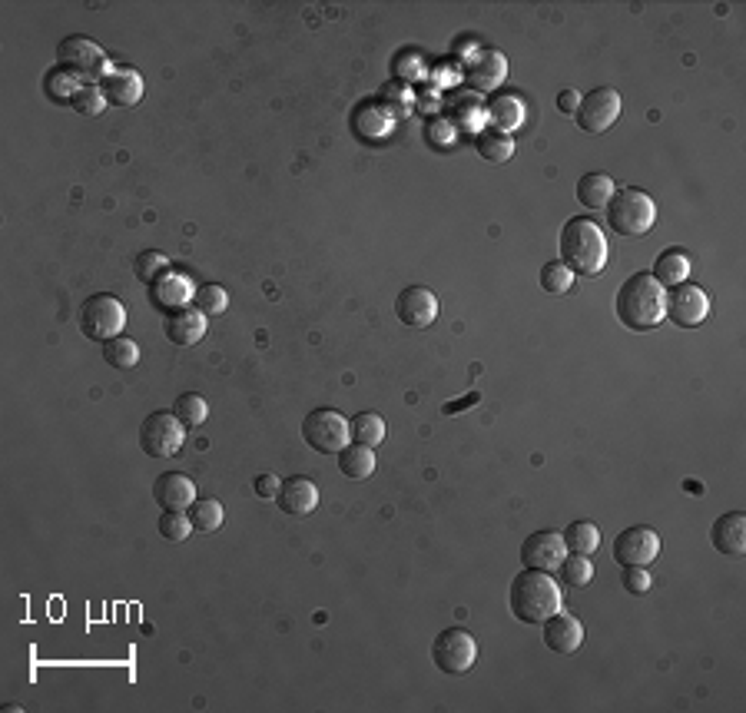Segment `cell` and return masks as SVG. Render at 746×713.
<instances>
[{
    "label": "cell",
    "instance_id": "cell-37",
    "mask_svg": "<svg viewBox=\"0 0 746 713\" xmlns=\"http://www.w3.org/2000/svg\"><path fill=\"white\" fill-rule=\"evenodd\" d=\"M193 531V521H189L186 511H163L160 515V534L170 544H183Z\"/></svg>",
    "mask_w": 746,
    "mask_h": 713
},
{
    "label": "cell",
    "instance_id": "cell-30",
    "mask_svg": "<svg viewBox=\"0 0 746 713\" xmlns=\"http://www.w3.org/2000/svg\"><path fill=\"white\" fill-rule=\"evenodd\" d=\"M103 359H107L113 369H136V362H140V345H136L130 335H117V339L103 342Z\"/></svg>",
    "mask_w": 746,
    "mask_h": 713
},
{
    "label": "cell",
    "instance_id": "cell-21",
    "mask_svg": "<svg viewBox=\"0 0 746 713\" xmlns=\"http://www.w3.org/2000/svg\"><path fill=\"white\" fill-rule=\"evenodd\" d=\"M163 332H166V339H170L173 345H196L206 335V316L196 306L176 309V312L166 316Z\"/></svg>",
    "mask_w": 746,
    "mask_h": 713
},
{
    "label": "cell",
    "instance_id": "cell-10",
    "mask_svg": "<svg viewBox=\"0 0 746 713\" xmlns=\"http://www.w3.org/2000/svg\"><path fill=\"white\" fill-rule=\"evenodd\" d=\"M617 117H621V93L614 87H597V90H587L581 103H577L574 110V120L577 127L584 133H604L611 130Z\"/></svg>",
    "mask_w": 746,
    "mask_h": 713
},
{
    "label": "cell",
    "instance_id": "cell-19",
    "mask_svg": "<svg viewBox=\"0 0 746 713\" xmlns=\"http://www.w3.org/2000/svg\"><path fill=\"white\" fill-rule=\"evenodd\" d=\"M710 541H713V548H717L720 554H727V558H743L746 554V515L743 511H727V515H720L717 521H713Z\"/></svg>",
    "mask_w": 746,
    "mask_h": 713
},
{
    "label": "cell",
    "instance_id": "cell-5",
    "mask_svg": "<svg viewBox=\"0 0 746 713\" xmlns=\"http://www.w3.org/2000/svg\"><path fill=\"white\" fill-rule=\"evenodd\" d=\"M57 64H60L63 73H70V77L80 80V83H103V77L113 70L107 54H103V50L93 44L90 37H80V34L60 40Z\"/></svg>",
    "mask_w": 746,
    "mask_h": 713
},
{
    "label": "cell",
    "instance_id": "cell-6",
    "mask_svg": "<svg viewBox=\"0 0 746 713\" xmlns=\"http://www.w3.org/2000/svg\"><path fill=\"white\" fill-rule=\"evenodd\" d=\"M302 438L312 452L319 455H339L345 445L352 442L349 435V418H345L339 408H312L302 422Z\"/></svg>",
    "mask_w": 746,
    "mask_h": 713
},
{
    "label": "cell",
    "instance_id": "cell-8",
    "mask_svg": "<svg viewBox=\"0 0 746 713\" xmlns=\"http://www.w3.org/2000/svg\"><path fill=\"white\" fill-rule=\"evenodd\" d=\"M432 660L445 677H461L475 667L478 641L465 631V627H445L432 644Z\"/></svg>",
    "mask_w": 746,
    "mask_h": 713
},
{
    "label": "cell",
    "instance_id": "cell-20",
    "mask_svg": "<svg viewBox=\"0 0 746 713\" xmlns=\"http://www.w3.org/2000/svg\"><path fill=\"white\" fill-rule=\"evenodd\" d=\"M100 90L107 93V103L113 107H136L143 100V77L133 67H113L103 77Z\"/></svg>",
    "mask_w": 746,
    "mask_h": 713
},
{
    "label": "cell",
    "instance_id": "cell-14",
    "mask_svg": "<svg viewBox=\"0 0 746 713\" xmlns=\"http://www.w3.org/2000/svg\"><path fill=\"white\" fill-rule=\"evenodd\" d=\"M395 316L402 319L408 329H428L438 319V299L432 289L425 286H408L398 292L395 299Z\"/></svg>",
    "mask_w": 746,
    "mask_h": 713
},
{
    "label": "cell",
    "instance_id": "cell-13",
    "mask_svg": "<svg viewBox=\"0 0 746 713\" xmlns=\"http://www.w3.org/2000/svg\"><path fill=\"white\" fill-rule=\"evenodd\" d=\"M567 554V544L558 531H534L521 544V564L531 571H558Z\"/></svg>",
    "mask_w": 746,
    "mask_h": 713
},
{
    "label": "cell",
    "instance_id": "cell-3",
    "mask_svg": "<svg viewBox=\"0 0 746 713\" xmlns=\"http://www.w3.org/2000/svg\"><path fill=\"white\" fill-rule=\"evenodd\" d=\"M561 262L574 276L594 279L607 266V239L601 226L587 216L567 219L561 229Z\"/></svg>",
    "mask_w": 746,
    "mask_h": 713
},
{
    "label": "cell",
    "instance_id": "cell-4",
    "mask_svg": "<svg viewBox=\"0 0 746 713\" xmlns=\"http://www.w3.org/2000/svg\"><path fill=\"white\" fill-rule=\"evenodd\" d=\"M607 226L614 229L617 236H644L650 233L657 219V206L644 190L637 186H621L614 190V196L607 199Z\"/></svg>",
    "mask_w": 746,
    "mask_h": 713
},
{
    "label": "cell",
    "instance_id": "cell-34",
    "mask_svg": "<svg viewBox=\"0 0 746 713\" xmlns=\"http://www.w3.org/2000/svg\"><path fill=\"white\" fill-rule=\"evenodd\" d=\"M574 286V272L564 266L561 259H551L541 266V289L551 292V296H561V292H567Z\"/></svg>",
    "mask_w": 746,
    "mask_h": 713
},
{
    "label": "cell",
    "instance_id": "cell-2",
    "mask_svg": "<svg viewBox=\"0 0 746 713\" xmlns=\"http://www.w3.org/2000/svg\"><path fill=\"white\" fill-rule=\"evenodd\" d=\"M508 607L521 624H544L561 611V584L548 571L524 568L508 587Z\"/></svg>",
    "mask_w": 746,
    "mask_h": 713
},
{
    "label": "cell",
    "instance_id": "cell-41",
    "mask_svg": "<svg viewBox=\"0 0 746 713\" xmlns=\"http://www.w3.org/2000/svg\"><path fill=\"white\" fill-rule=\"evenodd\" d=\"M428 140H435L438 146H448L455 140V127H451L448 120H435L432 127H428Z\"/></svg>",
    "mask_w": 746,
    "mask_h": 713
},
{
    "label": "cell",
    "instance_id": "cell-38",
    "mask_svg": "<svg viewBox=\"0 0 746 713\" xmlns=\"http://www.w3.org/2000/svg\"><path fill=\"white\" fill-rule=\"evenodd\" d=\"M491 117H495V127L504 133V130L511 127V123H514V127L521 123V107L514 100H498L495 110H491Z\"/></svg>",
    "mask_w": 746,
    "mask_h": 713
},
{
    "label": "cell",
    "instance_id": "cell-16",
    "mask_svg": "<svg viewBox=\"0 0 746 713\" xmlns=\"http://www.w3.org/2000/svg\"><path fill=\"white\" fill-rule=\"evenodd\" d=\"M279 508L282 515L289 518H309L315 508H319V485L306 475H292L279 485Z\"/></svg>",
    "mask_w": 746,
    "mask_h": 713
},
{
    "label": "cell",
    "instance_id": "cell-24",
    "mask_svg": "<svg viewBox=\"0 0 746 713\" xmlns=\"http://www.w3.org/2000/svg\"><path fill=\"white\" fill-rule=\"evenodd\" d=\"M561 538H564L567 551H571V554H587V558H591V554L601 548V528H597L594 521H587V518H577V521L567 524Z\"/></svg>",
    "mask_w": 746,
    "mask_h": 713
},
{
    "label": "cell",
    "instance_id": "cell-26",
    "mask_svg": "<svg viewBox=\"0 0 746 713\" xmlns=\"http://www.w3.org/2000/svg\"><path fill=\"white\" fill-rule=\"evenodd\" d=\"M504 77V57L495 54V50H488V54H481V60L475 67L468 70V83L475 90H495Z\"/></svg>",
    "mask_w": 746,
    "mask_h": 713
},
{
    "label": "cell",
    "instance_id": "cell-36",
    "mask_svg": "<svg viewBox=\"0 0 746 713\" xmlns=\"http://www.w3.org/2000/svg\"><path fill=\"white\" fill-rule=\"evenodd\" d=\"M193 306L203 312V316H223V312L229 309V296H226L223 286H199Z\"/></svg>",
    "mask_w": 746,
    "mask_h": 713
},
{
    "label": "cell",
    "instance_id": "cell-40",
    "mask_svg": "<svg viewBox=\"0 0 746 713\" xmlns=\"http://www.w3.org/2000/svg\"><path fill=\"white\" fill-rule=\"evenodd\" d=\"M279 485H282V481L276 475H259L256 481H252V491H256L259 498H276L279 495Z\"/></svg>",
    "mask_w": 746,
    "mask_h": 713
},
{
    "label": "cell",
    "instance_id": "cell-42",
    "mask_svg": "<svg viewBox=\"0 0 746 713\" xmlns=\"http://www.w3.org/2000/svg\"><path fill=\"white\" fill-rule=\"evenodd\" d=\"M577 103H581V93H577V90H564L561 97H558V107H561L564 113H574V110H577Z\"/></svg>",
    "mask_w": 746,
    "mask_h": 713
},
{
    "label": "cell",
    "instance_id": "cell-33",
    "mask_svg": "<svg viewBox=\"0 0 746 713\" xmlns=\"http://www.w3.org/2000/svg\"><path fill=\"white\" fill-rule=\"evenodd\" d=\"M70 107L77 110L80 117H100L103 107H107V93L100 90V83H83L70 97Z\"/></svg>",
    "mask_w": 746,
    "mask_h": 713
},
{
    "label": "cell",
    "instance_id": "cell-39",
    "mask_svg": "<svg viewBox=\"0 0 746 713\" xmlns=\"http://www.w3.org/2000/svg\"><path fill=\"white\" fill-rule=\"evenodd\" d=\"M650 571L647 568H624V591L627 594H634V597H640V594H647L650 591Z\"/></svg>",
    "mask_w": 746,
    "mask_h": 713
},
{
    "label": "cell",
    "instance_id": "cell-12",
    "mask_svg": "<svg viewBox=\"0 0 746 713\" xmlns=\"http://www.w3.org/2000/svg\"><path fill=\"white\" fill-rule=\"evenodd\" d=\"M710 312V299L707 292L700 286H693V282H680L667 292V306H664V319H670L680 329H693V325H700L707 319Z\"/></svg>",
    "mask_w": 746,
    "mask_h": 713
},
{
    "label": "cell",
    "instance_id": "cell-9",
    "mask_svg": "<svg viewBox=\"0 0 746 713\" xmlns=\"http://www.w3.org/2000/svg\"><path fill=\"white\" fill-rule=\"evenodd\" d=\"M189 428L173 412H150L140 422V448L150 458H173L183 448Z\"/></svg>",
    "mask_w": 746,
    "mask_h": 713
},
{
    "label": "cell",
    "instance_id": "cell-23",
    "mask_svg": "<svg viewBox=\"0 0 746 713\" xmlns=\"http://www.w3.org/2000/svg\"><path fill=\"white\" fill-rule=\"evenodd\" d=\"M375 465H378V458H375V448H369V445L349 442L339 452V471H342L345 478H355V481L372 478L375 475Z\"/></svg>",
    "mask_w": 746,
    "mask_h": 713
},
{
    "label": "cell",
    "instance_id": "cell-31",
    "mask_svg": "<svg viewBox=\"0 0 746 713\" xmlns=\"http://www.w3.org/2000/svg\"><path fill=\"white\" fill-rule=\"evenodd\" d=\"M170 412L180 418V422L186 425V428H199L209 418V405H206V398L203 395H196V392H183L180 398L173 402V408Z\"/></svg>",
    "mask_w": 746,
    "mask_h": 713
},
{
    "label": "cell",
    "instance_id": "cell-27",
    "mask_svg": "<svg viewBox=\"0 0 746 713\" xmlns=\"http://www.w3.org/2000/svg\"><path fill=\"white\" fill-rule=\"evenodd\" d=\"M349 435H352V442L369 445V448H378V445L385 442V418H382V415H375V412H359V415H352Z\"/></svg>",
    "mask_w": 746,
    "mask_h": 713
},
{
    "label": "cell",
    "instance_id": "cell-22",
    "mask_svg": "<svg viewBox=\"0 0 746 713\" xmlns=\"http://www.w3.org/2000/svg\"><path fill=\"white\" fill-rule=\"evenodd\" d=\"M664 289H674L680 282H687L690 276V256L684 249H664L654 262V272H650Z\"/></svg>",
    "mask_w": 746,
    "mask_h": 713
},
{
    "label": "cell",
    "instance_id": "cell-28",
    "mask_svg": "<svg viewBox=\"0 0 746 713\" xmlns=\"http://www.w3.org/2000/svg\"><path fill=\"white\" fill-rule=\"evenodd\" d=\"M475 150L478 156H485L488 163H508L514 156V140L501 130H485V133H478Z\"/></svg>",
    "mask_w": 746,
    "mask_h": 713
},
{
    "label": "cell",
    "instance_id": "cell-1",
    "mask_svg": "<svg viewBox=\"0 0 746 713\" xmlns=\"http://www.w3.org/2000/svg\"><path fill=\"white\" fill-rule=\"evenodd\" d=\"M667 306V289L650 276V272H637V276L624 279V286L617 289L614 312L621 319L624 329L630 332H650L664 322Z\"/></svg>",
    "mask_w": 746,
    "mask_h": 713
},
{
    "label": "cell",
    "instance_id": "cell-18",
    "mask_svg": "<svg viewBox=\"0 0 746 713\" xmlns=\"http://www.w3.org/2000/svg\"><path fill=\"white\" fill-rule=\"evenodd\" d=\"M544 644H548V650H554V654H574V650L584 644V624L567 611L551 614L548 621H544Z\"/></svg>",
    "mask_w": 746,
    "mask_h": 713
},
{
    "label": "cell",
    "instance_id": "cell-17",
    "mask_svg": "<svg viewBox=\"0 0 746 713\" xmlns=\"http://www.w3.org/2000/svg\"><path fill=\"white\" fill-rule=\"evenodd\" d=\"M153 501L160 505V511H189V505L196 501L193 478L183 471H163L153 481Z\"/></svg>",
    "mask_w": 746,
    "mask_h": 713
},
{
    "label": "cell",
    "instance_id": "cell-32",
    "mask_svg": "<svg viewBox=\"0 0 746 713\" xmlns=\"http://www.w3.org/2000/svg\"><path fill=\"white\" fill-rule=\"evenodd\" d=\"M558 574H561V581L567 587H587V584H591V578H594V564H591L587 554H571V551H567Z\"/></svg>",
    "mask_w": 746,
    "mask_h": 713
},
{
    "label": "cell",
    "instance_id": "cell-7",
    "mask_svg": "<svg viewBox=\"0 0 746 713\" xmlns=\"http://www.w3.org/2000/svg\"><path fill=\"white\" fill-rule=\"evenodd\" d=\"M126 325V309L117 296L110 292H97V296L83 299L80 306V332L93 342H110L117 339Z\"/></svg>",
    "mask_w": 746,
    "mask_h": 713
},
{
    "label": "cell",
    "instance_id": "cell-11",
    "mask_svg": "<svg viewBox=\"0 0 746 713\" xmlns=\"http://www.w3.org/2000/svg\"><path fill=\"white\" fill-rule=\"evenodd\" d=\"M660 554V534L647 524H630L614 538V561L621 568H647Z\"/></svg>",
    "mask_w": 746,
    "mask_h": 713
},
{
    "label": "cell",
    "instance_id": "cell-35",
    "mask_svg": "<svg viewBox=\"0 0 746 713\" xmlns=\"http://www.w3.org/2000/svg\"><path fill=\"white\" fill-rule=\"evenodd\" d=\"M166 269H170V262H166L163 253H156V249H146V253H140V256H136V262H133L136 279L146 282V286H153V282L160 279Z\"/></svg>",
    "mask_w": 746,
    "mask_h": 713
},
{
    "label": "cell",
    "instance_id": "cell-29",
    "mask_svg": "<svg viewBox=\"0 0 746 713\" xmlns=\"http://www.w3.org/2000/svg\"><path fill=\"white\" fill-rule=\"evenodd\" d=\"M189 521H193V531H219V524H223V505H219L216 498H196L193 505H189Z\"/></svg>",
    "mask_w": 746,
    "mask_h": 713
},
{
    "label": "cell",
    "instance_id": "cell-25",
    "mask_svg": "<svg viewBox=\"0 0 746 713\" xmlns=\"http://www.w3.org/2000/svg\"><path fill=\"white\" fill-rule=\"evenodd\" d=\"M614 196V180L607 173H584L577 180V203L587 209H604Z\"/></svg>",
    "mask_w": 746,
    "mask_h": 713
},
{
    "label": "cell",
    "instance_id": "cell-15",
    "mask_svg": "<svg viewBox=\"0 0 746 713\" xmlns=\"http://www.w3.org/2000/svg\"><path fill=\"white\" fill-rule=\"evenodd\" d=\"M150 299H153V306L160 312L186 309L189 302L196 299V282H193V276H186V272L166 269L163 276L150 286Z\"/></svg>",
    "mask_w": 746,
    "mask_h": 713
}]
</instances>
